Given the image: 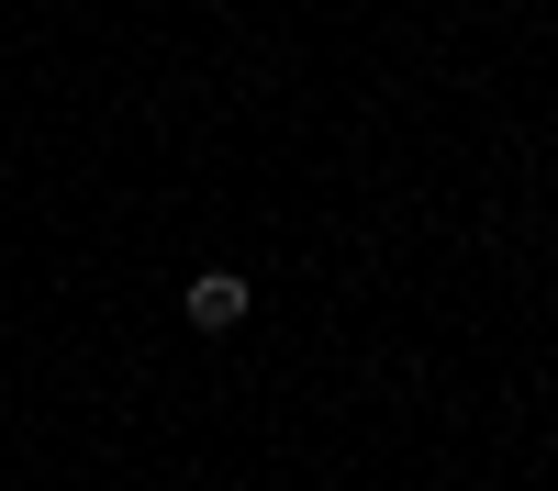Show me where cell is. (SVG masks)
Segmentation results:
<instances>
[{"label": "cell", "instance_id": "cell-1", "mask_svg": "<svg viewBox=\"0 0 558 491\" xmlns=\"http://www.w3.org/2000/svg\"><path fill=\"white\" fill-rule=\"evenodd\" d=\"M179 312H191L202 335H235V324H246V280H235V268H202V280L179 291Z\"/></svg>", "mask_w": 558, "mask_h": 491}]
</instances>
